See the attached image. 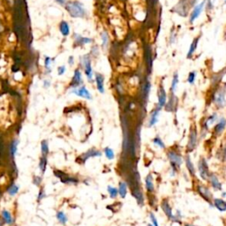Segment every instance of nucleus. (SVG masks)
Returning <instances> with one entry per match:
<instances>
[{
	"label": "nucleus",
	"mask_w": 226,
	"mask_h": 226,
	"mask_svg": "<svg viewBox=\"0 0 226 226\" xmlns=\"http://www.w3.org/2000/svg\"><path fill=\"white\" fill-rule=\"evenodd\" d=\"M118 195L124 199L126 197L127 194V184L125 181H120L118 184Z\"/></svg>",
	"instance_id": "b1692460"
},
{
	"label": "nucleus",
	"mask_w": 226,
	"mask_h": 226,
	"mask_svg": "<svg viewBox=\"0 0 226 226\" xmlns=\"http://www.w3.org/2000/svg\"><path fill=\"white\" fill-rule=\"evenodd\" d=\"M80 63H81V65L84 68L85 75L87 77L88 80L89 82H92L94 75H93V70H92V65H91V58H90V56L88 54V55H85V56H82L80 58Z\"/></svg>",
	"instance_id": "f03ea898"
},
{
	"label": "nucleus",
	"mask_w": 226,
	"mask_h": 226,
	"mask_svg": "<svg viewBox=\"0 0 226 226\" xmlns=\"http://www.w3.org/2000/svg\"><path fill=\"white\" fill-rule=\"evenodd\" d=\"M56 2L60 5H64L66 4V0H56Z\"/></svg>",
	"instance_id": "09e8293b"
},
{
	"label": "nucleus",
	"mask_w": 226,
	"mask_h": 226,
	"mask_svg": "<svg viewBox=\"0 0 226 226\" xmlns=\"http://www.w3.org/2000/svg\"><path fill=\"white\" fill-rule=\"evenodd\" d=\"M82 84V74L80 71L79 68L75 69L74 74V77L72 79V81L70 83V87L71 88H78Z\"/></svg>",
	"instance_id": "ddd939ff"
},
{
	"label": "nucleus",
	"mask_w": 226,
	"mask_h": 226,
	"mask_svg": "<svg viewBox=\"0 0 226 226\" xmlns=\"http://www.w3.org/2000/svg\"><path fill=\"white\" fill-rule=\"evenodd\" d=\"M41 152H42V155L44 156H48L49 153H50V148H49V143L47 140H43L41 142Z\"/></svg>",
	"instance_id": "c756f323"
},
{
	"label": "nucleus",
	"mask_w": 226,
	"mask_h": 226,
	"mask_svg": "<svg viewBox=\"0 0 226 226\" xmlns=\"http://www.w3.org/2000/svg\"><path fill=\"white\" fill-rule=\"evenodd\" d=\"M102 46L103 47H106L108 45V42H109V36H108V33L106 31H103L102 33Z\"/></svg>",
	"instance_id": "e433bc0d"
},
{
	"label": "nucleus",
	"mask_w": 226,
	"mask_h": 226,
	"mask_svg": "<svg viewBox=\"0 0 226 226\" xmlns=\"http://www.w3.org/2000/svg\"><path fill=\"white\" fill-rule=\"evenodd\" d=\"M217 115L215 113V114H213V115H211L208 118H207V124L208 125V124H212V123H214L216 120V118H217V117H216Z\"/></svg>",
	"instance_id": "37998d69"
},
{
	"label": "nucleus",
	"mask_w": 226,
	"mask_h": 226,
	"mask_svg": "<svg viewBox=\"0 0 226 226\" xmlns=\"http://www.w3.org/2000/svg\"><path fill=\"white\" fill-rule=\"evenodd\" d=\"M178 84V73H175L174 76H173V79H172L171 87H170V90H171L172 93H174L176 91Z\"/></svg>",
	"instance_id": "f704fd0d"
},
{
	"label": "nucleus",
	"mask_w": 226,
	"mask_h": 226,
	"mask_svg": "<svg viewBox=\"0 0 226 226\" xmlns=\"http://www.w3.org/2000/svg\"><path fill=\"white\" fill-rule=\"evenodd\" d=\"M107 192L112 199H116L118 196V189L117 187H114L112 186L107 187Z\"/></svg>",
	"instance_id": "72a5a7b5"
},
{
	"label": "nucleus",
	"mask_w": 226,
	"mask_h": 226,
	"mask_svg": "<svg viewBox=\"0 0 226 226\" xmlns=\"http://www.w3.org/2000/svg\"><path fill=\"white\" fill-rule=\"evenodd\" d=\"M46 197V193H45V192H44V189L41 188L40 189V191H39V193H38V196H37V201H41L42 200H43L44 198Z\"/></svg>",
	"instance_id": "ea45409f"
},
{
	"label": "nucleus",
	"mask_w": 226,
	"mask_h": 226,
	"mask_svg": "<svg viewBox=\"0 0 226 226\" xmlns=\"http://www.w3.org/2000/svg\"><path fill=\"white\" fill-rule=\"evenodd\" d=\"M47 164H48V160H47V156L42 155L39 159V169L41 170L42 174H44L46 171L47 168Z\"/></svg>",
	"instance_id": "cd10ccee"
},
{
	"label": "nucleus",
	"mask_w": 226,
	"mask_h": 226,
	"mask_svg": "<svg viewBox=\"0 0 226 226\" xmlns=\"http://www.w3.org/2000/svg\"><path fill=\"white\" fill-rule=\"evenodd\" d=\"M65 70H66V68H65V65L58 66V68H57V74H58L59 76L63 75V74L65 73Z\"/></svg>",
	"instance_id": "c03bdc74"
},
{
	"label": "nucleus",
	"mask_w": 226,
	"mask_h": 226,
	"mask_svg": "<svg viewBox=\"0 0 226 226\" xmlns=\"http://www.w3.org/2000/svg\"><path fill=\"white\" fill-rule=\"evenodd\" d=\"M214 103L218 108H223L225 105V91L218 89L214 94Z\"/></svg>",
	"instance_id": "6e6552de"
},
{
	"label": "nucleus",
	"mask_w": 226,
	"mask_h": 226,
	"mask_svg": "<svg viewBox=\"0 0 226 226\" xmlns=\"http://www.w3.org/2000/svg\"><path fill=\"white\" fill-rule=\"evenodd\" d=\"M74 40H75V43L77 45H80V46H83L85 44H88V43H90L93 42V40L91 38L88 37H83L80 35H77L75 34L74 35Z\"/></svg>",
	"instance_id": "4be33fe9"
},
{
	"label": "nucleus",
	"mask_w": 226,
	"mask_h": 226,
	"mask_svg": "<svg viewBox=\"0 0 226 226\" xmlns=\"http://www.w3.org/2000/svg\"><path fill=\"white\" fill-rule=\"evenodd\" d=\"M167 155H168V158H169L170 162L172 169L176 170L179 169L180 165L182 164V161H183L181 155L177 151L169 150L168 153H167Z\"/></svg>",
	"instance_id": "7ed1b4c3"
},
{
	"label": "nucleus",
	"mask_w": 226,
	"mask_h": 226,
	"mask_svg": "<svg viewBox=\"0 0 226 226\" xmlns=\"http://www.w3.org/2000/svg\"><path fill=\"white\" fill-rule=\"evenodd\" d=\"M103 154L108 160H113L115 158V152L110 147H106L103 149Z\"/></svg>",
	"instance_id": "2f4dec72"
},
{
	"label": "nucleus",
	"mask_w": 226,
	"mask_h": 226,
	"mask_svg": "<svg viewBox=\"0 0 226 226\" xmlns=\"http://www.w3.org/2000/svg\"><path fill=\"white\" fill-rule=\"evenodd\" d=\"M186 165H187V168L188 170L190 175H192L193 177L195 175V169H194V166H193V163H192L189 155H187L186 157Z\"/></svg>",
	"instance_id": "7c9ffc66"
},
{
	"label": "nucleus",
	"mask_w": 226,
	"mask_h": 226,
	"mask_svg": "<svg viewBox=\"0 0 226 226\" xmlns=\"http://www.w3.org/2000/svg\"><path fill=\"white\" fill-rule=\"evenodd\" d=\"M198 42H199V38L196 37L194 38L193 41L191 42L190 47H189L188 52H187V57H188V58L192 57L193 54L194 53V51H195V50H196V48H197V45H198Z\"/></svg>",
	"instance_id": "c85d7f7f"
},
{
	"label": "nucleus",
	"mask_w": 226,
	"mask_h": 226,
	"mask_svg": "<svg viewBox=\"0 0 226 226\" xmlns=\"http://www.w3.org/2000/svg\"><path fill=\"white\" fill-rule=\"evenodd\" d=\"M2 219L4 220V222L5 223V225H13L14 223V218L12 215V213L10 211H8L7 209H3L1 212V216Z\"/></svg>",
	"instance_id": "dca6fc26"
},
{
	"label": "nucleus",
	"mask_w": 226,
	"mask_h": 226,
	"mask_svg": "<svg viewBox=\"0 0 226 226\" xmlns=\"http://www.w3.org/2000/svg\"><path fill=\"white\" fill-rule=\"evenodd\" d=\"M197 192L199 193V194L207 201L208 203H211L212 201V194L209 191V189L202 186V185H198L197 186Z\"/></svg>",
	"instance_id": "f8f14e48"
},
{
	"label": "nucleus",
	"mask_w": 226,
	"mask_h": 226,
	"mask_svg": "<svg viewBox=\"0 0 226 226\" xmlns=\"http://www.w3.org/2000/svg\"><path fill=\"white\" fill-rule=\"evenodd\" d=\"M148 226H154V225H153L152 224H149V225H148Z\"/></svg>",
	"instance_id": "603ef678"
},
{
	"label": "nucleus",
	"mask_w": 226,
	"mask_h": 226,
	"mask_svg": "<svg viewBox=\"0 0 226 226\" xmlns=\"http://www.w3.org/2000/svg\"><path fill=\"white\" fill-rule=\"evenodd\" d=\"M52 61H53V59L51 58L50 56H46L44 58V67L48 71V73H51V62Z\"/></svg>",
	"instance_id": "c9c22d12"
},
{
	"label": "nucleus",
	"mask_w": 226,
	"mask_h": 226,
	"mask_svg": "<svg viewBox=\"0 0 226 226\" xmlns=\"http://www.w3.org/2000/svg\"><path fill=\"white\" fill-rule=\"evenodd\" d=\"M56 218L57 222L63 225H65L68 221V217L64 211H57L56 214Z\"/></svg>",
	"instance_id": "a878e982"
},
{
	"label": "nucleus",
	"mask_w": 226,
	"mask_h": 226,
	"mask_svg": "<svg viewBox=\"0 0 226 226\" xmlns=\"http://www.w3.org/2000/svg\"><path fill=\"white\" fill-rule=\"evenodd\" d=\"M18 146H19V141L18 140H13L11 144H10V148H9V152H10V155L14 158L15 155H17V151H18Z\"/></svg>",
	"instance_id": "393cba45"
},
{
	"label": "nucleus",
	"mask_w": 226,
	"mask_h": 226,
	"mask_svg": "<svg viewBox=\"0 0 226 226\" xmlns=\"http://www.w3.org/2000/svg\"><path fill=\"white\" fill-rule=\"evenodd\" d=\"M55 176L57 177L63 183L67 184V185H77L79 183V180L71 176H68L66 173H64L63 171L60 170H55Z\"/></svg>",
	"instance_id": "423d86ee"
},
{
	"label": "nucleus",
	"mask_w": 226,
	"mask_h": 226,
	"mask_svg": "<svg viewBox=\"0 0 226 226\" xmlns=\"http://www.w3.org/2000/svg\"><path fill=\"white\" fill-rule=\"evenodd\" d=\"M181 1H185V0H181Z\"/></svg>",
	"instance_id": "864d4df0"
},
{
	"label": "nucleus",
	"mask_w": 226,
	"mask_h": 226,
	"mask_svg": "<svg viewBox=\"0 0 226 226\" xmlns=\"http://www.w3.org/2000/svg\"><path fill=\"white\" fill-rule=\"evenodd\" d=\"M95 80V84H96V88L100 94H104V77L103 74L96 73L94 75Z\"/></svg>",
	"instance_id": "2eb2a0df"
},
{
	"label": "nucleus",
	"mask_w": 226,
	"mask_h": 226,
	"mask_svg": "<svg viewBox=\"0 0 226 226\" xmlns=\"http://www.w3.org/2000/svg\"><path fill=\"white\" fill-rule=\"evenodd\" d=\"M207 9H213V4L210 0L207 1Z\"/></svg>",
	"instance_id": "8fccbe9b"
},
{
	"label": "nucleus",
	"mask_w": 226,
	"mask_h": 226,
	"mask_svg": "<svg viewBox=\"0 0 226 226\" xmlns=\"http://www.w3.org/2000/svg\"><path fill=\"white\" fill-rule=\"evenodd\" d=\"M198 169H199L200 176L201 177V178L204 180H207L210 173H209V169H208L207 162L204 158L200 159V161L198 163Z\"/></svg>",
	"instance_id": "0eeeda50"
},
{
	"label": "nucleus",
	"mask_w": 226,
	"mask_h": 226,
	"mask_svg": "<svg viewBox=\"0 0 226 226\" xmlns=\"http://www.w3.org/2000/svg\"><path fill=\"white\" fill-rule=\"evenodd\" d=\"M59 30L64 37L68 36L70 34V26L68 22H66L65 20H62L59 24Z\"/></svg>",
	"instance_id": "aec40b11"
},
{
	"label": "nucleus",
	"mask_w": 226,
	"mask_h": 226,
	"mask_svg": "<svg viewBox=\"0 0 226 226\" xmlns=\"http://www.w3.org/2000/svg\"><path fill=\"white\" fill-rule=\"evenodd\" d=\"M222 155H223V159H224V160H226V144L225 145L224 149H223V151H222Z\"/></svg>",
	"instance_id": "de8ad7c7"
},
{
	"label": "nucleus",
	"mask_w": 226,
	"mask_h": 226,
	"mask_svg": "<svg viewBox=\"0 0 226 226\" xmlns=\"http://www.w3.org/2000/svg\"><path fill=\"white\" fill-rule=\"evenodd\" d=\"M195 77H196V73L195 72H191L188 74V78H187V81L189 84H193L194 80H195Z\"/></svg>",
	"instance_id": "58836bf2"
},
{
	"label": "nucleus",
	"mask_w": 226,
	"mask_h": 226,
	"mask_svg": "<svg viewBox=\"0 0 226 226\" xmlns=\"http://www.w3.org/2000/svg\"><path fill=\"white\" fill-rule=\"evenodd\" d=\"M214 206L216 207L218 210L224 212V211H226V201H225L224 200L222 199H215L214 201Z\"/></svg>",
	"instance_id": "bb28decb"
},
{
	"label": "nucleus",
	"mask_w": 226,
	"mask_h": 226,
	"mask_svg": "<svg viewBox=\"0 0 226 226\" xmlns=\"http://www.w3.org/2000/svg\"><path fill=\"white\" fill-rule=\"evenodd\" d=\"M161 109L157 106L152 112L150 113V116H149V127H152L153 126H155L157 121H158V115H159V112H160Z\"/></svg>",
	"instance_id": "a211bd4d"
},
{
	"label": "nucleus",
	"mask_w": 226,
	"mask_h": 226,
	"mask_svg": "<svg viewBox=\"0 0 226 226\" xmlns=\"http://www.w3.org/2000/svg\"><path fill=\"white\" fill-rule=\"evenodd\" d=\"M226 126V120L225 118H221L218 123L216 125L215 128H214V132L216 136H219L221 135L223 132L225 131V128Z\"/></svg>",
	"instance_id": "6ab92c4d"
},
{
	"label": "nucleus",
	"mask_w": 226,
	"mask_h": 226,
	"mask_svg": "<svg viewBox=\"0 0 226 226\" xmlns=\"http://www.w3.org/2000/svg\"><path fill=\"white\" fill-rule=\"evenodd\" d=\"M185 226H196V225H190V224H187Z\"/></svg>",
	"instance_id": "3c124183"
},
{
	"label": "nucleus",
	"mask_w": 226,
	"mask_h": 226,
	"mask_svg": "<svg viewBox=\"0 0 226 226\" xmlns=\"http://www.w3.org/2000/svg\"><path fill=\"white\" fill-rule=\"evenodd\" d=\"M65 8L73 18H84L87 15V11L84 7V4L79 1L67 2Z\"/></svg>",
	"instance_id": "f257e3e1"
},
{
	"label": "nucleus",
	"mask_w": 226,
	"mask_h": 226,
	"mask_svg": "<svg viewBox=\"0 0 226 226\" xmlns=\"http://www.w3.org/2000/svg\"><path fill=\"white\" fill-rule=\"evenodd\" d=\"M208 180H209L212 187L214 189H216V190H221L222 189V185L219 182L218 178L215 174H210L209 177H208Z\"/></svg>",
	"instance_id": "412c9836"
},
{
	"label": "nucleus",
	"mask_w": 226,
	"mask_h": 226,
	"mask_svg": "<svg viewBox=\"0 0 226 226\" xmlns=\"http://www.w3.org/2000/svg\"><path fill=\"white\" fill-rule=\"evenodd\" d=\"M149 217H150V220H151V223H152V225L154 226H159L158 225V222H157V219L155 218V215L153 214V213H150L149 214Z\"/></svg>",
	"instance_id": "79ce46f5"
},
{
	"label": "nucleus",
	"mask_w": 226,
	"mask_h": 226,
	"mask_svg": "<svg viewBox=\"0 0 226 226\" xmlns=\"http://www.w3.org/2000/svg\"><path fill=\"white\" fill-rule=\"evenodd\" d=\"M161 207H162L163 211L164 212V214L166 215V216H167L169 219L172 220V221H175V222L178 221L177 216H175L173 215V213H172L171 207H170L169 201H168L167 200H164V201H162V203H161Z\"/></svg>",
	"instance_id": "9b49d317"
},
{
	"label": "nucleus",
	"mask_w": 226,
	"mask_h": 226,
	"mask_svg": "<svg viewBox=\"0 0 226 226\" xmlns=\"http://www.w3.org/2000/svg\"><path fill=\"white\" fill-rule=\"evenodd\" d=\"M51 86V81L49 80H43V88H49Z\"/></svg>",
	"instance_id": "a18cd8bd"
},
{
	"label": "nucleus",
	"mask_w": 226,
	"mask_h": 226,
	"mask_svg": "<svg viewBox=\"0 0 226 226\" xmlns=\"http://www.w3.org/2000/svg\"><path fill=\"white\" fill-rule=\"evenodd\" d=\"M205 4H206V1H202L201 3H200L199 4H196V5L193 7V12L191 13L190 18H189L190 23H193L195 19H197V18L201 15V12L203 11V8H204Z\"/></svg>",
	"instance_id": "9d476101"
},
{
	"label": "nucleus",
	"mask_w": 226,
	"mask_h": 226,
	"mask_svg": "<svg viewBox=\"0 0 226 226\" xmlns=\"http://www.w3.org/2000/svg\"><path fill=\"white\" fill-rule=\"evenodd\" d=\"M102 155H103V153H102L101 151L93 148V149H88L87 152L83 153V154L80 156V160L81 163L84 164L88 159H89V158H91V157H100V156H102Z\"/></svg>",
	"instance_id": "1a4fd4ad"
},
{
	"label": "nucleus",
	"mask_w": 226,
	"mask_h": 226,
	"mask_svg": "<svg viewBox=\"0 0 226 226\" xmlns=\"http://www.w3.org/2000/svg\"><path fill=\"white\" fill-rule=\"evenodd\" d=\"M153 142H154V144H155V145L158 146L159 148H161V149H165V145H164V141L161 140V138H160V137L156 136V137L153 140Z\"/></svg>",
	"instance_id": "4c0bfd02"
},
{
	"label": "nucleus",
	"mask_w": 226,
	"mask_h": 226,
	"mask_svg": "<svg viewBox=\"0 0 226 226\" xmlns=\"http://www.w3.org/2000/svg\"><path fill=\"white\" fill-rule=\"evenodd\" d=\"M157 95H158V104L157 106L162 109L163 107L165 106L166 104V101H167V95H166V92L163 86H160L158 88V92H157Z\"/></svg>",
	"instance_id": "4468645a"
},
{
	"label": "nucleus",
	"mask_w": 226,
	"mask_h": 226,
	"mask_svg": "<svg viewBox=\"0 0 226 226\" xmlns=\"http://www.w3.org/2000/svg\"><path fill=\"white\" fill-rule=\"evenodd\" d=\"M197 145V129L195 126H192L189 132L188 143H187V152H192Z\"/></svg>",
	"instance_id": "39448f33"
},
{
	"label": "nucleus",
	"mask_w": 226,
	"mask_h": 226,
	"mask_svg": "<svg viewBox=\"0 0 226 226\" xmlns=\"http://www.w3.org/2000/svg\"><path fill=\"white\" fill-rule=\"evenodd\" d=\"M178 102V98L174 95V93L171 92V95L170 97V100L168 103H166L165 104V109L167 112H174L176 110V107H177V103Z\"/></svg>",
	"instance_id": "f3484780"
},
{
	"label": "nucleus",
	"mask_w": 226,
	"mask_h": 226,
	"mask_svg": "<svg viewBox=\"0 0 226 226\" xmlns=\"http://www.w3.org/2000/svg\"><path fill=\"white\" fill-rule=\"evenodd\" d=\"M33 183H34V185H36V187H40L41 184H42V178L39 177V176H35L34 178H33Z\"/></svg>",
	"instance_id": "a19ab883"
},
{
	"label": "nucleus",
	"mask_w": 226,
	"mask_h": 226,
	"mask_svg": "<svg viewBox=\"0 0 226 226\" xmlns=\"http://www.w3.org/2000/svg\"><path fill=\"white\" fill-rule=\"evenodd\" d=\"M225 4H226V0H225Z\"/></svg>",
	"instance_id": "5fc2aeb1"
},
{
	"label": "nucleus",
	"mask_w": 226,
	"mask_h": 226,
	"mask_svg": "<svg viewBox=\"0 0 226 226\" xmlns=\"http://www.w3.org/2000/svg\"><path fill=\"white\" fill-rule=\"evenodd\" d=\"M145 187L148 191V193H152L155 191V187H154V182H153V177L151 174L147 175L146 178H145Z\"/></svg>",
	"instance_id": "5701e85b"
},
{
	"label": "nucleus",
	"mask_w": 226,
	"mask_h": 226,
	"mask_svg": "<svg viewBox=\"0 0 226 226\" xmlns=\"http://www.w3.org/2000/svg\"><path fill=\"white\" fill-rule=\"evenodd\" d=\"M70 93L75 94V95L79 96V97L84 98L86 100H92V94H91V93L88 91V89L85 86H80L78 88H71Z\"/></svg>",
	"instance_id": "20e7f679"
},
{
	"label": "nucleus",
	"mask_w": 226,
	"mask_h": 226,
	"mask_svg": "<svg viewBox=\"0 0 226 226\" xmlns=\"http://www.w3.org/2000/svg\"><path fill=\"white\" fill-rule=\"evenodd\" d=\"M19 185H17V184H13V185H11L8 189H7V193H8V194L9 195H11V196H14V195H16L18 193H19Z\"/></svg>",
	"instance_id": "473e14b6"
},
{
	"label": "nucleus",
	"mask_w": 226,
	"mask_h": 226,
	"mask_svg": "<svg viewBox=\"0 0 226 226\" xmlns=\"http://www.w3.org/2000/svg\"><path fill=\"white\" fill-rule=\"evenodd\" d=\"M68 64L72 66V65H74V56H69V58H68Z\"/></svg>",
	"instance_id": "49530a36"
}]
</instances>
